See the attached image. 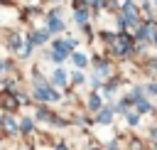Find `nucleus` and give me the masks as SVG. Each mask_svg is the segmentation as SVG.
<instances>
[{
	"instance_id": "7ed1b4c3",
	"label": "nucleus",
	"mask_w": 157,
	"mask_h": 150,
	"mask_svg": "<svg viewBox=\"0 0 157 150\" xmlns=\"http://www.w3.org/2000/svg\"><path fill=\"white\" fill-rule=\"evenodd\" d=\"M37 96L39 98H56V93L54 91H47V89H37Z\"/></svg>"
},
{
	"instance_id": "20e7f679",
	"label": "nucleus",
	"mask_w": 157,
	"mask_h": 150,
	"mask_svg": "<svg viewBox=\"0 0 157 150\" xmlns=\"http://www.w3.org/2000/svg\"><path fill=\"white\" fill-rule=\"evenodd\" d=\"M74 61H76L78 66H83V64H86V57H83V54H74Z\"/></svg>"
},
{
	"instance_id": "423d86ee",
	"label": "nucleus",
	"mask_w": 157,
	"mask_h": 150,
	"mask_svg": "<svg viewBox=\"0 0 157 150\" xmlns=\"http://www.w3.org/2000/svg\"><path fill=\"white\" fill-rule=\"evenodd\" d=\"M47 39V32H34V42H44Z\"/></svg>"
},
{
	"instance_id": "39448f33",
	"label": "nucleus",
	"mask_w": 157,
	"mask_h": 150,
	"mask_svg": "<svg viewBox=\"0 0 157 150\" xmlns=\"http://www.w3.org/2000/svg\"><path fill=\"white\" fill-rule=\"evenodd\" d=\"M64 79H66V76H64V71L59 69V71L54 74V81H56V84H64Z\"/></svg>"
},
{
	"instance_id": "f03ea898",
	"label": "nucleus",
	"mask_w": 157,
	"mask_h": 150,
	"mask_svg": "<svg viewBox=\"0 0 157 150\" xmlns=\"http://www.w3.org/2000/svg\"><path fill=\"white\" fill-rule=\"evenodd\" d=\"M59 30H64V25H61V20H56V17H52V20H49V32H59Z\"/></svg>"
},
{
	"instance_id": "0eeeda50",
	"label": "nucleus",
	"mask_w": 157,
	"mask_h": 150,
	"mask_svg": "<svg viewBox=\"0 0 157 150\" xmlns=\"http://www.w3.org/2000/svg\"><path fill=\"white\" fill-rule=\"evenodd\" d=\"M76 22H86V12H83V10L76 12Z\"/></svg>"
},
{
	"instance_id": "f257e3e1",
	"label": "nucleus",
	"mask_w": 157,
	"mask_h": 150,
	"mask_svg": "<svg viewBox=\"0 0 157 150\" xmlns=\"http://www.w3.org/2000/svg\"><path fill=\"white\" fill-rule=\"evenodd\" d=\"M115 49H118L120 54H125V52H130V39H128L125 34H120V37H115Z\"/></svg>"
},
{
	"instance_id": "6e6552de",
	"label": "nucleus",
	"mask_w": 157,
	"mask_h": 150,
	"mask_svg": "<svg viewBox=\"0 0 157 150\" xmlns=\"http://www.w3.org/2000/svg\"><path fill=\"white\" fill-rule=\"evenodd\" d=\"M108 120H110V111H103L101 113V123H108Z\"/></svg>"
},
{
	"instance_id": "1a4fd4ad",
	"label": "nucleus",
	"mask_w": 157,
	"mask_h": 150,
	"mask_svg": "<svg viewBox=\"0 0 157 150\" xmlns=\"http://www.w3.org/2000/svg\"><path fill=\"white\" fill-rule=\"evenodd\" d=\"M101 106V101H98V96H91V108H98Z\"/></svg>"
}]
</instances>
